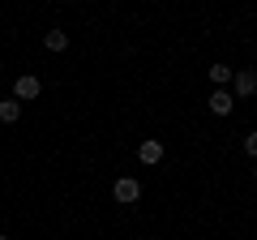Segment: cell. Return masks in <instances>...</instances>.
<instances>
[{"label":"cell","mask_w":257,"mask_h":240,"mask_svg":"<svg viewBox=\"0 0 257 240\" xmlns=\"http://www.w3.org/2000/svg\"><path fill=\"white\" fill-rule=\"evenodd\" d=\"M43 47H47V52H64V47H69V35H64V30H47Z\"/></svg>","instance_id":"obj_6"},{"label":"cell","mask_w":257,"mask_h":240,"mask_svg":"<svg viewBox=\"0 0 257 240\" xmlns=\"http://www.w3.org/2000/svg\"><path fill=\"white\" fill-rule=\"evenodd\" d=\"M210 82H214V86L231 82V69H227V65H214V69H210Z\"/></svg>","instance_id":"obj_8"},{"label":"cell","mask_w":257,"mask_h":240,"mask_svg":"<svg viewBox=\"0 0 257 240\" xmlns=\"http://www.w3.org/2000/svg\"><path fill=\"white\" fill-rule=\"evenodd\" d=\"M18 116H22V103L18 99H5V103H0V120H5V125H13Z\"/></svg>","instance_id":"obj_7"},{"label":"cell","mask_w":257,"mask_h":240,"mask_svg":"<svg viewBox=\"0 0 257 240\" xmlns=\"http://www.w3.org/2000/svg\"><path fill=\"white\" fill-rule=\"evenodd\" d=\"M0 240H9V236H0Z\"/></svg>","instance_id":"obj_10"},{"label":"cell","mask_w":257,"mask_h":240,"mask_svg":"<svg viewBox=\"0 0 257 240\" xmlns=\"http://www.w3.org/2000/svg\"><path fill=\"white\" fill-rule=\"evenodd\" d=\"M138 159H142V163H159V159H163V142H159V138H146V142L138 146Z\"/></svg>","instance_id":"obj_2"},{"label":"cell","mask_w":257,"mask_h":240,"mask_svg":"<svg viewBox=\"0 0 257 240\" xmlns=\"http://www.w3.org/2000/svg\"><path fill=\"white\" fill-rule=\"evenodd\" d=\"M231 82H236V94H257V73H253V69L231 73Z\"/></svg>","instance_id":"obj_4"},{"label":"cell","mask_w":257,"mask_h":240,"mask_svg":"<svg viewBox=\"0 0 257 240\" xmlns=\"http://www.w3.org/2000/svg\"><path fill=\"white\" fill-rule=\"evenodd\" d=\"M231 107H236V94H227V90H214L210 94V111H214V116H227Z\"/></svg>","instance_id":"obj_5"},{"label":"cell","mask_w":257,"mask_h":240,"mask_svg":"<svg viewBox=\"0 0 257 240\" xmlns=\"http://www.w3.org/2000/svg\"><path fill=\"white\" fill-rule=\"evenodd\" d=\"M39 94H43V82H39L35 73L18 77V99H39Z\"/></svg>","instance_id":"obj_3"},{"label":"cell","mask_w":257,"mask_h":240,"mask_svg":"<svg viewBox=\"0 0 257 240\" xmlns=\"http://www.w3.org/2000/svg\"><path fill=\"white\" fill-rule=\"evenodd\" d=\"M111 193H116V202H138V197H142V185H138V180H128V176H124V180H116V189H111Z\"/></svg>","instance_id":"obj_1"},{"label":"cell","mask_w":257,"mask_h":240,"mask_svg":"<svg viewBox=\"0 0 257 240\" xmlns=\"http://www.w3.org/2000/svg\"><path fill=\"white\" fill-rule=\"evenodd\" d=\"M244 150H248V155L257 159V133H248V138H244Z\"/></svg>","instance_id":"obj_9"}]
</instances>
